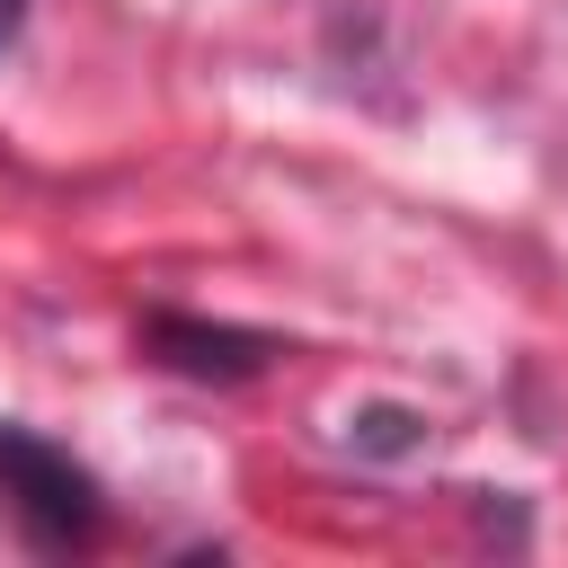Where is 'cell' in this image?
Segmentation results:
<instances>
[{
    "instance_id": "2",
    "label": "cell",
    "mask_w": 568,
    "mask_h": 568,
    "mask_svg": "<svg viewBox=\"0 0 568 568\" xmlns=\"http://www.w3.org/2000/svg\"><path fill=\"white\" fill-rule=\"evenodd\" d=\"M160 346H169V364H186V373H248L266 346L257 337H231V328H195V320H160L151 328Z\"/></svg>"
},
{
    "instance_id": "1",
    "label": "cell",
    "mask_w": 568,
    "mask_h": 568,
    "mask_svg": "<svg viewBox=\"0 0 568 568\" xmlns=\"http://www.w3.org/2000/svg\"><path fill=\"white\" fill-rule=\"evenodd\" d=\"M0 497L44 550H80L98 532V479L27 426H0Z\"/></svg>"
},
{
    "instance_id": "3",
    "label": "cell",
    "mask_w": 568,
    "mask_h": 568,
    "mask_svg": "<svg viewBox=\"0 0 568 568\" xmlns=\"http://www.w3.org/2000/svg\"><path fill=\"white\" fill-rule=\"evenodd\" d=\"M18 27H27V0H0V53L18 44Z\"/></svg>"
}]
</instances>
